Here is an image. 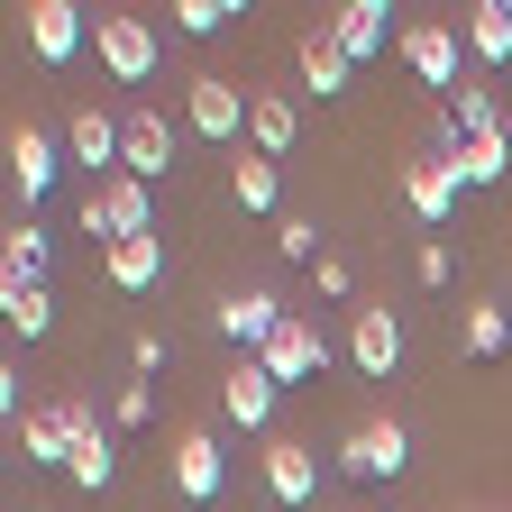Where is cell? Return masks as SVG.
<instances>
[{
	"instance_id": "cell-28",
	"label": "cell",
	"mask_w": 512,
	"mask_h": 512,
	"mask_svg": "<svg viewBox=\"0 0 512 512\" xmlns=\"http://www.w3.org/2000/svg\"><path fill=\"white\" fill-rule=\"evenodd\" d=\"M229 192H238V211H275V202H284V174H275V156H238Z\"/></svg>"
},
{
	"instance_id": "cell-12",
	"label": "cell",
	"mask_w": 512,
	"mask_h": 512,
	"mask_svg": "<svg viewBox=\"0 0 512 512\" xmlns=\"http://www.w3.org/2000/svg\"><path fill=\"white\" fill-rule=\"evenodd\" d=\"M458 28H439V19H421V28H403V64L430 83V92H458Z\"/></svg>"
},
{
	"instance_id": "cell-24",
	"label": "cell",
	"mask_w": 512,
	"mask_h": 512,
	"mask_svg": "<svg viewBox=\"0 0 512 512\" xmlns=\"http://www.w3.org/2000/svg\"><path fill=\"white\" fill-rule=\"evenodd\" d=\"M302 83H311V101L348 92V55H339V37H330V28H320V37H302Z\"/></svg>"
},
{
	"instance_id": "cell-29",
	"label": "cell",
	"mask_w": 512,
	"mask_h": 512,
	"mask_svg": "<svg viewBox=\"0 0 512 512\" xmlns=\"http://www.w3.org/2000/svg\"><path fill=\"white\" fill-rule=\"evenodd\" d=\"M183 37H220L229 19H238V0H174V10H165Z\"/></svg>"
},
{
	"instance_id": "cell-3",
	"label": "cell",
	"mask_w": 512,
	"mask_h": 512,
	"mask_svg": "<svg viewBox=\"0 0 512 512\" xmlns=\"http://www.w3.org/2000/svg\"><path fill=\"white\" fill-rule=\"evenodd\" d=\"M55 412H64V430H74V467H64V476H74L83 494H101V485L119 476V439H110V430L92 421V403H83V394H64Z\"/></svg>"
},
{
	"instance_id": "cell-5",
	"label": "cell",
	"mask_w": 512,
	"mask_h": 512,
	"mask_svg": "<svg viewBox=\"0 0 512 512\" xmlns=\"http://www.w3.org/2000/svg\"><path fill=\"white\" fill-rule=\"evenodd\" d=\"M320 366H330V339H320V320H311V311H284V330L266 339V375H275V384H311Z\"/></svg>"
},
{
	"instance_id": "cell-7",
	"label": "cell",
	"mask_w": 512,
	"mask_h": 512,
	"mask_svg": "<svg viewBox=\"0 0 512 512\" xmlns=\"http://www.w3.org/2000/svg\"><path fill=\"white\" fill-rule=\"evenodd\" d=\"M165 165H174V128H165V110H119V174L156 183Z\"/></svg>"
},
{
	"instance_id": "cell-13",
	"label": "cell",
	"mask_w": 512,
	"mask_h": 512,
	"mask_svg": "<svg viewBox=\"0 0 512 512\" xmlns=\"http://www.w3.org/2000/svg\"><path fill=\"white\" fill-rule=\"evenodd\" d=\"M458 192H467V183H458V165H448V156L403 165V211H412V220H430V229H439L448 211H458Z\"/></svg>"
},
{
	"instance_id": "cell-9",
	"label": "cell",
	"mask_w": 512,
	"mask_h": 512,
	"mask_svg": "<svg viewBox=\"0 0 512 512\" xmlns=\"http://www.w3.org/2000/svg\"><path fill=\"white\" fill-rule=\"evenodd\" d=\"M275 394H284V384L266 375V357H238V366L220 375V412H229L238 430H266V421H275Z\"/></svg>"
},
{
	"instance_id": "cell-4",
	"label": "cell",
	"mask_w": 512,
	"mask_h": 512,
	"mask_svg": "<svg viewBox=\"0 0 512 512\" xmlns=\"http://www.w3.org/2000/svg\"><path fill=\"white\" fill-rule=\"evenodd\" d=\"M92 46H101V64H110L119 83H147V74H156V55H165L156 19H92Z\"/></svg>"
},
{
	"instance_id": "cell-26",
	"label": "cell",
	"mask_w": 512,
	"mask_h": 512,
	"mask_svg": "<svg viewBox=\"0 0 512 512\" xmlns=\"http://www.w3.org/2000/svg\"><path fill=\"white\" fill-rule=\"evenodd\" d=\"M458 339H467V357H503V348H512V311H503V302H467Z\"/></svg>"
},
{
	"instance_id": "cell-23",
	"label": "cell",
	"mask_w": 512,
	"mask_h": 512,
	"mask_svg": "<svg viewBox=\"0 0 512 512\" xmlns=\"http://www.w3.org/2000/svg\"><path fill=\"white\" fill-rule=\"evenodd\" d=\"M19 448H28L37 467H74V430H64V412H55V403L19 421Z\"/></svg>"
},
{
	"instance_id": "cell-10",
	"label": "cell",
	"mask_w": 512,
	"mask_h": 512,
	"mask_svg": "<svg viewBox=\"0 0 512 512\" xmlns=\"http://www.w3.org/2000/svg\"><path fill=\"white\" fill-rule=\"evenodd\" d=\"M348 357H357V375H375V384H384V375L403 366V320L384 311V302H366V311L348 320Z\"/></svg>"
},
{
	"instance_id": "cell-8",
	"label": "cell",
	"mask_w": 512,
	"mask_h": 512,
	"mask_svg": "<svg viewBox=\"0 0 512 512\" xmlns=\"http://www.w3.org/2000/svg\"><path fill=\"white\" fill-rule=\"evenodd\" d=\"M247 110H256V101H247L229 74H202V83L183 92V119H192V138H220V147L238 138V119H247Z\"/></svg>"
},
{
	"instance_id": "cell-22",
	"label": "cell",
	"mask_w": 512,
	"mask_h": 512,
	"mask_svg": "<svg viewBox=\"0 0 512 512\" xmlns=\"http://www.w3.org/2000/svg\"><path fill=\"white\" fill-rule=\"evenodd\" d=\"M10 174H19V192H28V202L55 183V138H46V128H10Z\"/></svg>"
},
{
	"instance_id": "cell-32",
	"label": "cell",
	"mask_w": 512,
	"mask_h": 512,
	"mask_svg": "<svg viewBox=\"0 0 512 512\" xmlns=\"http://www.w3.org/2000/svg\"><path fill=\"white\" fill-rule=\"evenodd\" d=\"M412 275H421V284H430V293H439V284H448V275H458V256H448V247H439V238H421V256H412Z\"/></svg>"
},
{
	"instance_id": "cell-19",
	"label": "cell",
	"mask_w": 512,
	"mask_h": 512,
	"mask_svg": "<svg viewBox=\"0 0 512 512\" xmlns=\"http://www.w3.org/2000/svg\"><path fill=\"white\" fill-rule=\"evenodd\" d=\"M101 266H110V284H119V293H147V284L165 275V238H119Z\"/></svg>"
},
{
	"instance_id": "cell-11",
	"label": "cell",
	"mask_w": 512,
	"mask_h": 512,
	"mask_svg": "<svg viewBox=\"0 0 512 512\" xmlns=\"http://www.w3.org/2000/svg\"><path fill=\"white\" fill-rule=\"evenodd\" d=\"M28 46H37V64H74L83 55V10L74 0H28Z\"/></svg>"
},
{
	"instance_id": "cell-16",
	"label": "cell",
	"mask_w": 512,
	"mask_h": 512,
	"mask_svg": "<svg viewBox=\"0 0 512 512\" xmlns=\"http://www.w3.org/2000/svg\"><path fill=\"white\" fill-rule=\"evenodd\" d=\"M384 28H394V10H384V0H348V10L330 19V37H339V55H348V64L384 55Z\"/></svg>"
},
{
	"instance_id": "cell-30",
	"label": "cell",
	"mask_w": 512,
	"mask_h": 512,
	"mask_svg": "<svg viewBox=\"0 0 512 512\" xmlns=\"http://www.w3.org/2000/svg\"><path fill=\"white\" fill-rule=\"evenodd\" d=\"M156 421V394H147V384H119V394H110V430H147Z\"/></svg>"
},
{
	"instance_id": "cell-1",
	"label": "cell",
	"mask_w": 512,
	"mask_h": 512,
	"mask_svg": "<svg viewBox=\"0 0 512 512\" xmlns=\"http://www.w3.org/2000/svg\"><path fill=\"white\" fill-rule=\"evenodd\" d=\"M83 229H92V238H110V247H119V238H156L147 183H138V174H110V183H92V192H83Z\"/></svg>"
},
{
	"instance_id": "cell-31",
	"label": "cell",
	"mask_w": 512,
	"mask_h": 512,
	"mask_svg": "<svg viewBox=\"0 0 512 512\" xmlns=\"http://www.w3.org/2000/svg\"><path fill=\"white\" fill-rule=\"evenodd\" d=\"M275 247L293 256V266H320V256H330V247H320V229H311V220H275Z\"/></svg>"
},
{
	"instance_id": "cell-27",
	"label": "cell",
	"mask_w": 512,
	"mask_h": 512,
	"mask_svg": "<svg viewBox=\"0 0 512 512\" xmlns=\"http://www.w3.org/2000/svg\"><path fill=\"white\" fill-rule=\"evenodd\" d=\"M293 101H275V92H256V110H247V138H256V156H284L293 147Z\"/></svg>"
},
{
	"instance_id": "cell-18",
	"label": "cell",
	"mask_w": 512,
	"mask_h": 512,
	"mask_svg": "<svg viewBox=\"0 0 512 512\" xmlns=\"http://www.w3.org/2000/svg\"><path fill=\"white\" fill-rule=\"evenodd\" d=\"M64 147H74V165H119V119L83 101L74 119H64Z\"/></svg>"
},
{
	"instance_id": "cell-6",
	"label": "cell",
	"mask_w": 512,
	"mask_h": 512,
	"mask_svg": "<svg viewBox=\"0 0 512 512\" xmlns=\"http://www.w3.org/2000/svg\"><path fill=\"white\" fill-rule=\"evenodd\" d=\"M174 494L183 503H220L229 494V458L211 430H174Z\"/></svg>"
},
{
	"instance_id": "cell-20",
	"label": "cell",
	"mask_w": 512,
	"mask_h": 512,
	"mask_svg": "<svg viewBox=\"0 0 512 512\" xmlns=\"http://www.w3.org/2000/svg\"><path fill=\"white\" fill-rule=\"evenodd\" d=\"M458 37H467V55H476V64H503V55H512V0H476Z\"/></svg>"
},
{
	"instance_id": "cell-17",
	"label": "cell",
	"mask_w": 512,
	"mask_h": 512,
	"mask_svg": "<svg viewBox=\"0 0 512 512\" xmlns=\"http://www.w3.org/2000/svg\"><path fill=\"white\" fill-rule=\"evenodd\" d=\"M448 165H458V183H467V192L503 183V174H512V128H485V138H467V147L448 156Z\"/></svg>"
},
{
	"instance_id": "cell-34",
	"label": "cell",
	"mask_w": 512,
	"mask_h": 512,
	"mask_svg": "<svg viewBox=\"0 0 512 512\" xmlns=\"http://www.w3.org/2000/svg\"><path fill=\"white\" fill-rule=\"evenodd\" d=\"M156 366H165V339H156V330H138V339H128V375H138V384H147Z\"/></svg>"
},
{
	"instance_id": "cell-25",
	"label": "cell",
	"mask_w": 512,
	"mask_h": 512,
	"mask_svg": "<svg viewBox=\"0 0 512 512\" xmlns=\"http://www.w3.org/2000/svg\"><path fill=\"white\" fill-rule=\"evenodd\" d=\"M0 275L10 284H46V229L37 220H19L10 238H0Z\"/></svg>"
},
{
	"instance_id": "cell-21",
	"label": "cell",
	"mask_w": 512,
	"mask_h": 512,
	"mask_svg": "<svg viewBox=\"0 0 512 512\" xmlns=\"http://www.w3.org/2000/svg\"><path fill=\"white\" fill-rule=\"evenodd\" d=\"M0 320H10L19 339H46V330H55V293H46V284H10V275H0Z\"/></svg>"
},
{
	"instance_id": "cell-2",
	"label": "cell",
	"mask_w": 512,
	"mask_h": 512,
	"mask_svg": "<svg viewBox=\"0 0 512 512\" xmlns=\"http://www.w3.org/2000/svg\"><path fill=\"white\" fill-rule=\"evenodd\" d=\"M339 467L348 476H366V485H384V476H403L412 467V430L384 412V421H357L348 439H339Z\"/></svg>"
},
{
	"instance_id": "cell-15",
	"label": "cell",
	"mask_w": 512,
	"mask_h": 512,
	"mask_svg": "<svg viewBox=\"0 0 512 512\" xmlns=\"http://www.w3.org/2000/svg\"><path fill=\"white\" fill-rule=\"evenodd\" d=\"M266 494L293 503V512L320 494V467H311V448H302V439H266Z\"/></svg>"
},
{
	"instance_id": "cell-33",
	"label": "cell",
	"mask_w": 512,
	"mask_h": 512,
	"mask_svg": "<svg viewBox=\"0 0 512 512\" xmlns=\"http://www.w3.org/2000/svg\"><path fill=\"white\" fill-rule=\"evenodd\" d=\"M311 284L330 293V302H348V293H357V275H348V256H320V266H311Z\"/></svg>"
},
{
	"instance_id": "cell-14",
	"label": "cell",
	"mask_w": 512,
	"mask_h": 512,
	"mask_svg": "<svg viewBox=\"0 0 512 512\" xmlns=\"http://www.w3.org/2000/svg\"><path fill=\"white\" fill-rule=\"evenodd\" d=\"M211 320H220V339H238L247 357H266V339L284 330V302H275V293H229Z\"/></svg>"
}]
</instances>
